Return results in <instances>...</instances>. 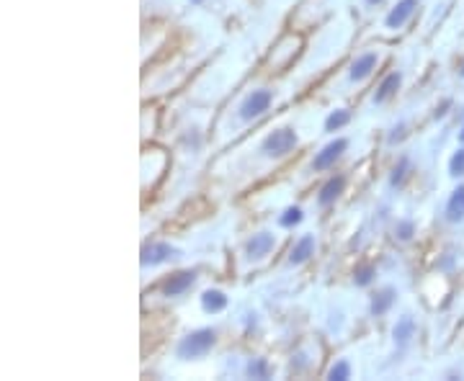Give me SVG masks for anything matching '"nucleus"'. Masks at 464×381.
<instances>
[{
    "label": "nucleus",
    "mask_w": 464,
    "mask_h": 381,
    "mask_svg": "<svg viewBox=\"0 0 464 381\" xmlns=\"http://www.w3.org/2000/svg\"><path fill=\"white\" fill-rule=\"evenodd\" d=\"M215 330H196L191 335H186L183 340L179 343V358H199L215 346Z\"/></svg>",
    "instance_id": "obj_1"
},
{
    "label": "nucleus",
    "mask_w": 464,
    "mask_h": 381,
    "mask_svg": "<svg viewBox=\"0 0 464 381\" xmlns=\"http://www.w3.org/2000/svg\"><path fill=\"white\" fill-rule=\"evenodd\" d=\"M297 147V132L294 129H276L273 135L264 140V155L268 157H284Z\"/></svg>",
    "instance_id": "obj_2"
},
{
    "label": "nucleus",
    "mask_w": 464,
    "mask_h": 381,
    "mask_svg": "<svg viewBox=\"0 0 464 381\" xmlns=\"http://www.w3.org/2000/svg\"><path fill=\"white\" fill-rule=\"evenodd\" d=\"M268 106H271V91H253L243 101V106H240V119L243 121L256 119L264 111H268Z\"/></svg>",
    "instance_id": "obj_3"
},
{
    "label": "nucleus",
    "mask_w": 464,
    "mask_h": 381,
    "mask_svg": "<svg viewBox=\"0 0 464 381\" xmlns=\"http://www.w3.org/2000/svg\"><path fill=\"white\" fill-rule=\"evenodd\" d=\"M179 250L171 245H165V242H152V245H145L142 247V263L145 266H157V263H165L176 258Z\"/></svg>",
    "instance_id": "obj_4"
},
{
    "label": "nucleus",
    "mask_w": 464,
    "mask_h": 381,
    "mask_svg": "<svg viewBox=\"0 0 464 381\" xmlns=\"http://www.w3.org/2000/svg\"><path fill=\"white\" fill-rule=\"evenodd\" d=\"M346 147H349V142H346V140L330 142L328 147H322V152H317V157H315L312 168H315V170H325V168H330V165L336 163L338 157L343 155V149H346Z\"/></svg>",
    "instance_id": "obj_5"
},
{
    "label": "nucleus",
    "mask_w": 464,
    "mask_h": 381,
    "mask_svg": "<svg viewBox=\"0 0 464 381\" xmlns=\"http://www.w3.org/2000/svg\"><path fill=\"white\" fill-rule=\"evenodd\" d=\"M196 281V273L193 271H183V273H176V275H171L168 281H165V286H163V294L165 297H179V294H183L191 283Z\"/></svg>",
    "instance_id": "obj_6"
},
{
    "label": "nucleus",
    "mask_w": 464,
    "mask_h": 381,
    "mask_svg": "<svg viewBox=\"0 0 464 381\" xmlns=\"http://www.w3.org/2000/svg\"><path fill=\"white\" fill-rule=\"evenodd\" d=\"M415 8H418V0H400L397 6L392 8V13L387 16V26L390 28H400L402 23L415 13Z\"/></svg>",
    "instance_id": "obj_7"
},
{
    "label": "nucleus",
    "mask_w": 464,
    "mask_h": 381,
    "mask_svg": "<svg viewBox=\"0 0 464 381\" xmlns=\"http://www.w3.org/2000/svg\"><path fill=\"white\" fill-rule=\"evenodd\" d=\"M343 186H346V178H341V176L330 178L328 183L320 188V196H317L320 206H330V204H333V201H336V198L343 193Z\"/></svg>",
    "instance_id": "obj_8"
},
{
    "label": "nucleus",
    "mask_w": 464,
    "mask_h": 381,
    "mask_svg": "<svg viewBox=\"0 0 464 381\" xmlns=\"http://www.w3.org/2000/svg\"><path fill=\"white\" fill-rule=\"evenodd\" d=\"M273 247V237L268 232L253 234V240L248 242V255L250 258H264V255L271 253Z\"/></svg>",
    "instance_id": "obj_9"
},
{
    "label": "nucleus",
    "mask_w": 464,
    "mask_h": 381,
    "mask_svg": "<svg viewBox=\"0 0 464 381\" xmlns=\"http://www.w3.org/2000/svg\"><path fill=\"white\" fill-rule=\"evenodd\" d=\"M374 67H377V55H371L369 52V55H361L356 62L351 64L349 75H351V80H364Z\"/></svg>",
    "instance_id": "obj_10"
},
{
    "label": "nucleus",
    "mask_w": 464,
    "mask_h": 381,
    "mask_svg": "<svg viewBox=\"0 0 464 381\" xmlns=\"http://www.w3.org/2000/svg\"><path fill=\"white\" fill-rule=\"evenodd\" d=\"M446 219H449V222H462L464 219V186H459V188L451 193L449 204H446Z\"/></svg>",
    "instance_id": "obj_11"
},
{
    "label": "nucleus",
    "mask_w": 464,
    "mask_h": 381,
    "mask_svg": "<svg viewBox=\"0 0 464 381\" xmlns=\"http://www.w3.org/2000/svg\"><path fill=\"white\" fill-rule=\"evenodd\" d=\"M400 83H402L400 72H392V75H387V78L382 80V85H379V91H377V96H374V101H377V103H385L387 98H392L395 91L400 88Z\"/></svg>",
    "instance_id": "obj_12"
},
{
    "label": "nucleus",
    "mask_w": 464,
    "mask_h": 381,
    "mask_svg": "<svg viewBox=\"0 0 464 381\" xmlns=\"http://www.w3.org/2000/svg\"><path fill=\"white\" fill-rule=\"evenodd\" d=\"M312 250H315V240H312V234H305L297 245L292 247V255H289V261L294 263V266H300V263H305L312 255Z\"/></svg>",
    "instance_id": "obj_13"
},
{
    "label": "nucleus",
    "mask_w": 464,
    "mask_h": 381,
    "mask_svg": "<svg viewBox=\"0 0 464 381\" xmlns=\"http://www.w3.org/2000/svg\"><path fill=\"white\" fill-rule=\"evenodd\" d=\"M395 297H397V294H395V289L379 291L377 297H374V302H371V314H374V317H382V314H385V312L392 307Z\"/></svg>",
    "instance_id": "obj_14"
},
{
    "label": "nucleus",
    "mask_w": 464,
    "mask_h": 381,
    "mask_svg": "<svg viewBox=\"0 0 464 381\" xmlns=\"http://www.w3.org/2000/svg\"><path fill=\"white\" fill-rule=\"evenodd\" d=\"M201 304H204V309L207 312H222L227 307V297H225L222 291H204Z\"/></svg>",
    "instance_id": "obj_15"
},
{
    "label": "nucleus",
    "mask_w": 464,
    "mask_h": 381,
    "mask_svg": "<svg viewBox=\"0 0 464 381\" xmlns=\"http://www.w3.org/2000/svg\"><path fill=\"white\" fill-rule=\"evenodd\" d=\"M413 330H415L413 317H402L400 322H397V327H395V340H397L400 346H405L407 340L413 338Z\"/></svg>",
    "instance_id": "obj_16"
},
{
    "label": "nucleus",
    "mask_w": 464,
    "mask_h": 381,
    "mask_svg": "<svg viewBox=\"0 0 464 381\" xmlns=\"http://www.w3.org/2000/svg\"><path fill=\"white\" fill-rule=\"evenodd\" d=\"M349 119H351V113H349V111H336V113H330L328 121H325V129H328V132H336V129H341L343 124H349Z\"/></svg>",
    "instance_id": "obj_17"
},
{
    "label": "nucleus",
    "mask_w": 464,
    "mask_h": 381,
    "mask_svg": "<svg viewBox=\"0 0 464 381\" xmlns=\"http://www.w3.org/2000/svg\"><path fill=\"white\" fill-rule=\"evenodd\" d=\"M349 374H351L349 360H338L336 366H333V368H330V371H328V379H333V381H343V379H349Z\"/></svg>",
    "instance_id": "obj_18"
},
{
    "label": "nucleus",
    "mask_w": 464,
    "mask_h": 381,
    "mask_svg": "<svg viewBox=\"0 0 464 381\" xmlns=\"http://www.w3.org/2000/svg\"><path fill=\"white\" fill-rule=\"evenodd\" d=\"M248 374L253 376V379H266L268 376V363L266 360H250L248 363Z\"/></svg>",
    "instance_id": "obj_19"
},
{
    "label": "nucleus",
    "mask_w": 464,
    "mask_h": 381,
    "mask_svg": "<svg viewBox=\"0 0 464 381\" xmlns=\"http://www.w3.org/2000/svg\"><path fill=\"white\" fill-rule=\"evenodd\" d=\"M353 281H356V286H369L374 281V266H361L353 275Z\"/></svg>",
    "instance_id": "obj_20"
},
{
    "label": "nucleus",
    "mask_w": 464,
    "mask_h": 381,
    "mask_svg": "<svg viewBox=\"0 0 464 381\" xmlns=\"http://www.w3.org/2000/svg\"><path fill=\"white\" fill-rule=\"evenodd\" d=\"M300 222H302V212L297 209V206L286 209L284 217H281V224H284V227H294V224H300Z\"/></svg>",
    "instance_id": "obj_21"
},
{
    "label": "nucleus",
    "mask_w": 464,
    "mask_h": 381,
    "mask_svg": "<svg viewBox=\"0 0 464 381\" xmlns=\"http://www.w3.org/2000/svg\"><path fill=\"white\" fill-rule=\"evenodd\" d=\"M449 170H451V176H464V147L459 149L457 155L451 157Z\"/></svg>",
    "instance_id": "obj_22"
},
{
    "label": "nucleus",
    "mask_w": 464,
    "mask_h": 381,
    "mask_svg": "<svg viewBox=\"0 0 464 381\" xmlns=\"http://www.w3.org/2000/svg\"><path fill=\"white\" fill-rule=\"evenodd\" d=\"M397 237L400 240H410L413 237V222H400L397 224Z\"/></svg>",
    "instance_id": "obj_23"
},
{
    "label": "nucleus",
    "mask_w": 464,
    "mask_h": 381,
    "mask_svg": "<svg viewBox=\"0 0 464 381\" xmlns=\"http://www.w3.org/2000/svg\"><path fill=\"white\" fill-rule=\"evenodd\" d=\"M405 168H407V160H402L400 168H395V173H392V186H397V183L402 181V176H405Z\"/></svg>",
    "instance_id": "obj_24"
},
{
    "label": "nucleus",
    "mask_w": 464,
    "mask_h": 381,
    "mask_svg": "<svg viewBox=\"0 0 464 381\" xmlns=\"http://www.w3.org/2000/svg\"><path fill=\"white\" fill-rule=\"evenodd\" d=\"M459 140H462V142H464V127H462V132H459Z\"/></svg>",
    "instance_id": "obj_25"
},
{
    "label": "nucleus",
    "mask_w": 464,
    "mask_h": 381,
    "mask_svg": "<svg viewBox=\"0 0 464 381\" xmlns=\"http://www.w3.org/2000/svg\"><path fill=\"white\" fill-rule=\"evenodd\" d=\"M459 72H462V75H464V62H462V67H459Z\"/></svg>",
    "instance_id": "obj_26"
},
{
    "label": "nucleus",
    "mask_w": 464,
    "mask_h": 381,
    "mask_svg": "<svg viewBox=\"0 0 464 381\" xmlns=\"http://www.w3.org/2000/svg\"><path fill=\"white\" fill-rule=\"evenodd\" d=\"M369 3H382V0H369Z\"/></svg>",
    "instance_id": "obj_27"
},
{
    "label": "nucleus",
    "mask_w": 464,
    "mask_h": 381,
    "mask_svg": "<svg viewBox=\"0 0 464 381\" xmlns=\"http://www.w3.org/2000/svg\"><path fill=\"white\" fill-rule=\"evenodd\" d=\"M193 3H201V0H193Z\"/></svg>",
    "instance_id": "obj_28"
}]
</instances>
